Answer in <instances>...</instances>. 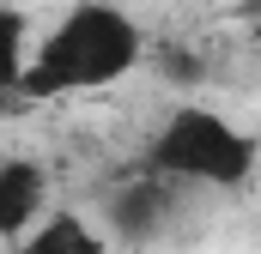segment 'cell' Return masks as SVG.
<instances>
[{
  "label": "cell",
  "mask_w": 261,
  "mask_h": 254,
  "mask_svg": "<svg viewBox=\"0 0 261 254\" xmlns=\"http://www.w3.org/2000/svg\"><path fill=\"white\" fill-rule=\"evenodd\" d=\"M140 164L189 194H243L261 176V139L213 103H176Z\"/></svg>",
  "instance_id": "obj_2"
},
{
  "label": "cell",
  "mask_w": 261,
  "mask_h": 254,
  "mask_svg": "<svg viewBox=\"0 0 261 254\" xmlns=\"http://www.w3.org/2000/svg\"><path fill=\"white\" fill-rule=\"evenodd\" d=\"M31 43H37L31 12L0 0V97H18V79H24V61H31Z\"/></svg>",
  "instance_id": "obj_6"
},
{
  "label": "cell",
  "mask_w": 261,
  "mask_h": 254,
  "mask_svg": "<svg viewBox=\"0 0 261 254\" xmlns=\"http://www.w3.org/2000/svg\"><path fill=\"white\" fill-rule=\"evenodd\" d=\"M49 212V170L24 151H0V242H18Z\"/></svg>",
  "instance_id": "obj_4"
},
{
  "label": "cell",
  "mask_w": 261,
  "mask_h": 254,
  "mask_svg": "<svg viewBox=\"0 0 261 254\" xmlns=\"http://www.w3.org/2000/svg\"><path fill=\"white\" fill-rule=\"evenodd\" d=\"M110 230L97 218H85L79 206H49L18 242H6V254H110Z\"/></svg>",
  "instance_id": "obj_5"
},
{
  "label": "cell",
  "mask_w": 261,
  "mask_h": 254,
  "mask_svg": "<svg viewBox=\"0 0 261 254\" xmlns=\"http://www.w3.org/2000/svg\"><path fill=\"white\" fill-rule=\"evenodd\" d=\"M237 18H249V24H261V0H237Z\"/></svg>",
  "instance_id": "obj_7"
},
{
  "label": "cell",
  "mask_w": 261,
  "mask_h": 254,
  "mask_svg": "<svg viewBox=\"0 0 261 254\" xmlns=\"http://www.w3.org/2000/svg\"><path fill=\"white\" fill-rule=\"evenodd\" d=\"M176 194H189V188H176V182H164V176H152V170L140 164V176H128L122 188H110V200H103V230H110V242H152V236L164 230Z\"/></svg>",
  "instance_id": "obj_3"
},
{
  "label": "cell",
  "mask_w": 261,
  "mask_h": 254,
  "mask_svg": "<svg viewBox=\"0 0 261 254\" xmlns=\"http://www.w3.org/2000/svg\"><path fill=\"white\" fill-rule=\"evenodd\" d=\"M140 61H146V30L122 0H73L49 30H37L18 97L31 103L91 97L122 85Z\"/></svg>",
  "instance_id": "obj_1"
}]
</instances>
